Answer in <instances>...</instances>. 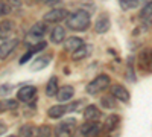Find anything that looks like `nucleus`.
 <instances>
[{
  "mask_svg": "<svg viewBox=\"0 0 152 137\" xmlns=\"http://www.w3.org/2000/svg\"><path fill=\"white\" fill-rule=\"evenodd\" d=\"M91 23V18H90V14L84 9H79V11H75L72 14L67 15L66 18V24L67 28H70L72 31H78V32H82L85 31Z\"/></svg>",
  "mask_w": 152,
  "mask_h": 137,
  "instance_id": "f257e3e1",
  "label": "nucleus"
},
{
  "mask_svg": "<svg viewBox=\"0 0 152 137\" xmlns=\"http://www.w3.org/2000/svg\"><path fill=\"white\" fill-rule=\"evenodd\" d=\"M107 87H110V78L107 75H99L97 78H94L87 85V93L88 95H97L100 92H104Z\"/></svg>",
  "mask_w": 152,
  "mask_h": 137,
  "instance_id": "f03ea898",
  "label": "nucleus"
},
{
  "mask_svg": "<svg viewBox=\"0 0 152 137\" xmlns=\"http://www.w3.org/2000/svg\"><path fill=\"white\" fill-rule=\"evenodd\" d=\"M46 24H47L46 21H38V23L34 24V26L31 28V31H29V34H28V44H31V43L37 44L38 41H41L44 34L47 32V26H46Z\"/></svg>",
  "mask_w": 152,
  "mask_h": 137,
  "instance_id": "7ed1b4c3",
  "label": "nucleus"
},
{
  "mask_svg": "<svg viewBox=\"0 0 152 137\" xmlns=\"http://www.w3.org/2000/svg\"><path fill=\"white\" fill-rule=\"evenodd\" d=\"M69 15V12L62 8H55V9H50L49 12L44 14V21L46 23H59L62 20H66Z\"/></svg>",
  "mask_w": 152,
  "mask_h": 137,
  "instance_id": "20e7f679",
  "label": "nucleus"
},
{
  "mask_svg": "<svg viewBox=\"0 0 152 137\" xmlns=\"http://www.w3.org/2000/svg\"><path fill=\"white\" fill-rule=\"evenodd\" d=\"M37 95V89L34 85H24L17 92V99L21 102H32Z\"/></svg>",
  "mask_w": 152,
  "mask_h": 137,
  "instance_id": "39448f33",
  "label": "nucleus"
},
{
  "mask_svg": "<svg viewBox=\"0 0 152 137\" xmlns=\"http://www.w3.org/2000/svg\"><path fill=\"white\" fill-rule=\"evenodd\" d=\"M75 128H76V120L75 119L64 120L55 128V136H70L75 131Z\"/></svg>",
  "mask_w": 152,
  "mask_h": 137,
  "instance_id": "423d86ee",
  "label": "nucleus"
},
{
  "mask_svg": "<svg viewBox=\"0 0 152 137\" xmlns=\"http://www.w3.org/2000/svg\"><path fill=\"white\" fill-rule=\"evenodd\" d=\"M17 44H18L17 38H8V40H5L2 44H0V59L8 58L12 53V51H15Z\"/></svg>",
  "mask_w": 152,
  "mask_h": 137,
  "instance_id": "0eeeda50",
  "label": "nucleus"
},
{
  "mask_svg": "<svg viewBox=\"0 0 152 137\" xmlns=\"http://www.w3.org/2000/svg\"><path fill=\"white\" fill-rule=\"evenodd\" d=\"M100 131V125L96 123L94 120H88L87 123L79 128V134L81 136H88V137H93V136H97Z\"/></svg>",
  "mask_w": 152,
  "mask_h": 137,
  "instance_id": "6e6552de",
  "label": "nucleus"
},
{
  "mask_svg": "<svg viewBox=\"0 0 152 137\" xmlns=\"http://www.w3.org/2000/svg\"><path fill=\"white\" fill-rule=\"evenodd\" d=\"M14 29H15L14 21L3 20L2 23H0V40H8V38H11V35L14 34Z\"/></svg>",
  "mask_w": 152,
  "mask_h": 137,
  "instance_id": "1a4fd4ad",
  "label": "nucleus"
},
{
  "mask_svg": "<svg viewBox=\"0 0 152 137\" xmlns=\"http://www.w3.org/2000/svg\"><path fill=\"white\" fill-rule=\"evenodd\" d=\"M111 26V21H110V17L107 14H100L94 23V31L97 34H105Z\"/></svg>",
  "mask_w": 152,
  "mask_h": 137,
  "instance_id": "9d476101",
  "label": "nucleus"
},
{
  "mask_svg": "<svg viewBox=\"0 0 152 137\" xmlns=\"http://www.w3.org/2000/svg\"><path fill=\"white\" fill-rule=\"evenodd\" d=\"M91 51H93V46L91 44H82L78 51L72 52V58L75 61H81V59H85L87 56L91 55Z\"/></svg>",
  "mask_w": 152,
  "mask_h": 137,
  "instance_id": "9b49d317",
  "label": "nucleus"
},
{
  "mask_svg": "<svg viewBox=\"0 0 152 137\" xmlns=\"http://www.w3.org/2000/svg\"><path fill=\"white\" fill-rule=\"evenodd\" d=\"M73 95H75V89L72 85H62V87H59V90L56 93V97H58L59 102H67L73 97Z\"/></svg>",
  "mask_w": 152,
  "mask_h": 137,
  "instance_id": "f8f14e48",
  "label": "nucleus"
},
{
  "mask_svg": "<svg viewBox=\"0 0 152 137\" xmlns=\"http://www.w3.org/2000/svg\"><path fill=\"white\" fill-rule=\"evenodd\" d=\"M111 96H114L122 102H129V93L122 85H113L111 87Z\"/></svg>",
  "mask_w": 152,
  "mask_h": 137,
  "instance_id": "ddd939ff",
  "label": "nucleus"
},
{
  "mask_svg": "<svg viewBox=\"0 0 152 137\" xmlns=\"http://www.w3.org/2000/svg\"><path fill=\"white\" fill-rule=\"evenodd\" d=\"M85 44L82 38H79V37H70V38H66L64 40V49L69 52H75V51H78V49Z\"/></svg>",
  "mask_w": 152,
  "mask_h": 137,
  "instance_id": "4468645a",
  "label": "nucleus"
},
{
  "mask_svg": "<svg viewBox=\"0 0 152 137\" xmlns=\"http://www.w3.org/2000/svg\"><path fill=\"white\" fill-rule=\"evenodd\" d=\"M69 111V107L67 105H53V107H50L49 108V111H47V116L50 117V119H59V117H62L66 113Z\"/></svg>",
  "mask_w": 152,
  "mask_h": 137,
  "instance_id": "2eb2a0df",
  "label": "nucleus"
},
{
  "mask_svg": "<svg viewBox=\"0 0 152 137\" xmlns=\"http://www.w3.org/2000/svg\"><path fill=\"white\" fill-rule=\"evenodd\" d=\"M66 40V29L62 26H55L52 34H50V41L53 44H61Z\"/></svg>",
  "mask_w": 152,
  "mask_h": 137,
  "instance_id": "dca6fc26",
  "label": "nucleus"
},
{
  "mask_svg": "<svg viewBox=\"0 0 152 137\" xmlns=\"http://www.w3.org/2000/svg\"><path fill=\"white\" fill-rule=\"evenodd\" d=\"M140 18L143 23L146 24H151L152 23V0H149V2H146V5L143 6L142 12H140Z\"/></svg>",
  "mask_w": 152,
  "mask_h": 137,
  "instance_id": "f3484780",
  "label": "nucleus"
},
{
  "mask_svg": "<svg viewBox=\"0 0 152 137\" xmlns=\"http://www.w3.org/2000/svg\"><path fill=\"white\" fill-rule=\"evenodd\" d=\"M50 63V55H46V56H40V58H37L32 61V64H31V70H41L44 67H47Z\"/></svg>",
  "mask_w": 152,
  "mask_h": 137,
  "instance_id": "a211bd4d",
  "label": "nucleus"
},
{
  "mask_svg": "<svg viewBox=\"0 0 152 137\" xmlns=\"http://www.w3.org/2000/svg\"><path fill=\"white\" fill-rule=\"evenodd\" d=\"M58 90H59L58 79H56V76H52V78L49 79L47 85H46V95H47L49 97H53V96H56Z\"/></svg>",
  "mask_w": 152,
  "mask_h": 137,
  "instance_id": "6ab92c4d",
  "label": "nucleus"
},
{
  "mask_svg": "<svg viewBox=\"0 0 152 137\" xmlns=\"http://www.w3.org/2000/svg\"><path fill=\"white\" fill-rule=\"evenodd\" d=\"M84 117L87 120H97L100 117V111L97 110L96 105H88L84 110Z\"/></svg>",
  "mask_w": 152,
  "mask_h": 137,
  "instance_id": "aec40b11",
  "label": "nucleus"
},
{
  "mask_svg": "<svg viewBox=\"0 0 152 137\" xmlns=\"http://www.w3.org/2000/svg\"><path fill=\"white\" fill-rule=\"evenodd\" d=\"M119 122H120V117L116 116V114H111L110 117H107L105 125H104L105 131H113V130H116V128L119 127Z\"/></svg>",
  "mask_w": 152,
  "mask_h": 137,
  "instance_id": "412c9836",
  "label": "nucleus"
},
{
  "mask_svg": "<svg viewBox=\"0 0 152 137\" xmlns=\"http://www.w3.org/2000/svg\"><path fill=\"white\" fill-rule=\"evenodd\" d=\"M142 3H146V0H120V6L123 9H132L140 6Z\"/></svg>",
  "mask_w": 152,
  "mask_h": 137,
  "instance_id": "4be33fe9",
  "label": "nucleus"
},
{
  "mask_svg": "<svg viewBox=\"0 0 152 137\" xmlns=\"http://www.w3.org/2000/svg\"><path fill=\"white\" fill-rule=\"evenodd\" d=\"M35 133H37V130L32 128V127H29V125H24V127H21V128L18 130V134H20V136H26V137H31V136H34Z\"/></svg>",
  "mask_w": 152,
  "mask_h": 137,
  "instance_id": "5701e85b",
  "label": "nucleus"
},
{
  "mask_svg": "<svg viewBox=\"0 0 152 137\" xmlns=\"http://www.w3.org/2000/svg\"><path fill=\"white\" fill-rule=\"evenodd\" d=\"M114 97V96H113ZM113 97H110V96H104L102 99H100V104H102L105 108H114L116 107V101H114Z\"/></svg>",
  "mask_w": 152,
  "mask_h": 137,
  "instance_id": "b1692460",
  "label": "nucleus"
},
{
  "mask_svg": "<svg viewBox=\"0 0 152 137\" xmlns=\"http://www.w3.org/2000/svg\"><path fill=\"white\" fill-rule=\"evenodd\" d=\"M50 133H52V130H50L47 125H43V127H40V128H37V136H40V137H47V136H50Z\"/></svg>",
  "mask_w": 152,
  "mask_h": 137,
  "instance_id": "393cba45",
  "label": "nucleus"
},
{
  "mask_svg": "<svg viewBox=\"0 0 152 137\" xmlns=\"http://www.w3.org/2000/svg\"><path fill=\"white\" fill-rule=\"evenodd\" d=\"M5 105H6V110H15L18 107V99H6Z\"/></svg>",
  "mask_w": 152,
  "mask_h": 137,
  "instance_id": "a878e982",
  "label": "nucleus"
},
{
  "mask_svg": "<svg viewBox=\"0 0 152 137\" xmlns=\"http://www.w3.org/2000/svg\"><path fill=\"white\" fill-rule=\"evenodd\" d=\"M9 12V8H8V5L3 2V0H0V15H6Z\"/></svg>",
  "mask_w": 152,
  "mask_h": 137,
  "instance_id": "bb28decb",
  "label": "nucleus"
},
{
  "mask_svg": "<svg viewBox=\"0 0 152 137\" xmlns=\"http://www.w3.org/2000/svg\"><path fill=\"white\" fill-rule=\"evenodd\" d=\"M11 90H12V87H11V85H8V84L2 85V87H0V96H5V95H8Z\"/></svg>",
  "mask_w": 152,
  "mask_h": 137,
  "instance_id": "cd10ccee",
  "label": "nucleus"
},
{
  "mask_svg": "<svg viewBox=\"0 0 152 137\" xmlns=\"http://www.w3.org/2000/svg\"><path fill=\"white\" fill-rule=\"evenodd\" d=\"M32 53H34V52H32L31 49H29V51H28V53L21 56V59H20V64H24V63H26V61H28V59H29V58L32 56Z\"/></svg>",
  "mask_w": 152,
  "mask_h": 137,
  "instance_id": "c85d7f7f",
  "label": "nucleus"
},
{
  "mask_svg": "<svg viewBox=\"0 0 152 137\" xmlns=\"http://www.w3.org/2000/svg\"><path fill=\"white\" fill-rule=\"evenodd\" d=\"M6 131H8V127L5 125V122H0V136L5 134Z\"/></svg>",
  "mask_w": 152,
  "mask_h": 137,
  "instance_id": "c756f323",
  "label": "nucleus"
},
{
  "mask_svg": "<svg viewBox=\"0 0 152 137\" xmlns=\"http://www.w3.org/2000/svg\"><path fill=\"white\" fill-rule=\"evenodd\" d=\"M44 3H47V5H55V3H58L59 0H43Z\"/></svg>",
  "mask_w": 152,
  "mask_h": 137,
  "instance_id": "7c9ffc66",
  "label": "nucleus"
},
{
  "mask_svg": "<svg viewBox=\"0 0 152 137\" xmlns=\"http://www.w3.org/2000/svg\"><path fill=\"white\" fill-rule=\"evenodd\" d=\"M151 56H152V52H151Z\"/></svg>",
  "mask_w": 152,
  "mask_h": 137,
  "instance_id": "2f4dec72",
  "label": "nucleus"
}]
</instances>
